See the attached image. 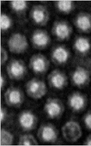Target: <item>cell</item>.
<instances>
[{"instance_id":"obj_13","label":"cell","mask_w":91,"mask_h":146,"mask_svg":"<svg viewBox=\"0 0 91 146\" xmlns=\"http://www.w3.org/2000/svg\"><path fill=\"white\" fill-rule=\"evenodd\" d=\"M70 33V30L68 26L63 23L58 24L55 27V34L61 38H66L69 36Z\"/></svg>"},{"instance_id":"obj_12","label":"cell","mask_w":91,"mask_h":146,"mask_svg":"<svg viewBox=\"0 0 91 146\" xmlns=\"http://www.w3.org/2000/svg\"><path fill=\"white\" fill-rule=\"evenodd\" d=\"M71 106L76 110L81 109L84 104L83 98L79 94H74L70 99Z\"/></svg>"},{"instance_id":"obj_6","label":"cell","mask_w":91,"mask_h":146,"mask_svg":"<svg viewBox=\"0 0 91 146\" xmlns=\"http://www.w3.org/2000/svg\"><path fill=\"white\" fill-rule=\"evenodd\" d=\"M35 121L34 115L29 111L22 113L20 117V124L26 129H31L34 125Z\"/></svg>"},{"instance_id":"obj_4","label":"cell","mask_w":91,"mask_h":146,"mask_svg":"<svg viewBox=\"0 0 91 146\" xmlns=\"http://www.w3.org/2000/svg\"><path fill=\"white\" fill-rule=\"evenodd\" d=\"M7 71L12 79H20L25 73L26 68L22 62L14 60L8 65Z\"/></svg>"},{"instance_id":"obj_20","label":"cell","mask_w":91,"mask_h":146,"mask_svg":"<svg viewBox=\"0 0 91 146\" xmlns=\"http://www.w3.org/2000/svg\"><path fill=\"white\" fill-rule=\"evenodd\" d=\"M57 6L60 11L65 12H68L71 11L72 8V3L70 1H60L58 2Z\"/></svg>"},{"instance_id":"obj_17","label":"cell","mask_w":91,"mask_h":146,"mask_svg":"<svg viewBox=\"0 0 91 146\" xmlns=\"http://www.w3.org/2000/svg\"><path fill=\"white\" fill-rule=\"evenodd\" d=\"M51 81L55 87L61 88L65 83V78L60 73H56L52 77Z\"/></svg>"},{"instance_id":"obj_3","label":"cell","mask_w":91,"mask_h":146,"mask_svg":"<svg viewBox=\"0 0 91 146\" xmlns=\"http://www.w3.org/2000/svg\"><path fill=\"white\" fill-rule=\"evenodd\" d=\"M27 92L32 98H41L46 94V88L44 82L32 80L27 84Z\"/></svg>"},{"instance_id":"obj_24","label":"cell","mask_w":91,"mask_h":146,"mask_svg":"<svg viewBox=\"0 0 91 146\" xmlns=\"http://www.w3.org/2000/svg\"><path fill=\"white\" fill-rule=\"evenodd\" d=\"M7 54L6 51L3 48H1V65L7 60Z\"/></svg>"},{"instance_id":"obj_16","label":"cell","mask_w":91,"mask_h":146,"mask_svg":"<svg viewBox=\"0 0 91 146\" xmlns=\"http://www.w3.org/2000/svg\"><path fill=\"white\" fill-rule=\"evenodd\" d=\"M76 24L80 29L83 31H87L90 28L91 22L87 16H81L78 18Z\"/></svg>"},{"instance_id":"obj_25","label":"cell","mask_w":91,"mask_h":146,"mask_svg":"<svg viewBox=\"0 0 91 146\" xmlns=\"http://www.w3.org/2000/svg\"><path fill=\"white\" fill-rule=\"evenodd\" d=\"M85 123L89 129H91V114L88 115L85 118Z\"/></svg>"},{"instance_id":"obj_18","label":"cell","mask_w":91,"mask_h":146,"mask_svg":"<svg viewBox=\"0 0 91 146\" xmlns=\"http://www.w3.org/2000/svg\"><path fill=\"white\" fill-rule=\"evenodd\" d=\"M13 141L12 135L5 130H1V145H11Z\"/></svg>"},{"instance_id":"obj_23","label":"cell","mask_w":91,"mask_h":146,"mask_svg":"<svg viewBox=\"0 0 91 146\" xmlns=\"http://www.w3.org/2000/svg\"><path fill=\"white\" fill-rule=\"evenodd\" d=\"M12 7L16 11L24 10L27 7L26 2L24 1H13L11 2Z\"/></svg>"},{"instance_id":"obj_9","label":"cell","mask_w":91,"mask_h":146,"mask_svg":"<svg viewBox=\"0 0 91 146\" xmlns=\"http://www.w3.org/2000/svg\"><path fill=\"white\" fill-rule=\"evenodd\" d=\"M34 43L38 46H44L48 43L49 38L43 32H37L34 34L32 37Z\"/></svg>"},{"instance_id":"obj_28","label":"cell","mask_w":91,"mask_h":146,"mask_svg":"<svg viewBox=\"0 0 91 146\" xmlns=\"http://www.w3.org/2000/svg\"><path fill=\"white\" fill-rule=\"evenodd\" d=\"M88 145H91V139L88 141Z\"/></svg>"},{"instance_id":"obj_15","label":"cell","mask_w":91,"mask_h":146,"mask_svg":"<svg viewBox=\"0 0 91 146\" xmlns=\"http://www.w3.org/2000/svg\"><path fill=\"white\" fill-rule=\"evenodd\" d=\"M75 48L81 52H85L90 48V44L88 40L84 38H80L76 41Z\"/></svg>"},{"instance_id":"obj_27","label":"cell","mask_w":91,"mask_h":146,"mask_svg":"<svg viewBox=\"0 0 91 146\" xmlns=\"http://www.w3.org/2000/svg\"><path fill=\"white\" fill-rule=\"evenodd\" d=\"M4 82L3 77L1 76V88L3 87V84H4Z\"/></svg>"},{"instance_id":"obj_10","label":"cell","mask_w":91,"mask_h":146,"mask_svg":"<svg viewBox=\"0 0 91 146\" xmlns=\"http://www.w3.org/2000/svg\"><path fill=\"white\" fill-rule=\"evenodd\" d=\"M45 109L48 115L52 117L58 116L61 111L60 106L57 103L53 101L47 103L45 106Z\"/></svg>"},{"instance_id":"obj_11","label":"cell","mask_w":91,"mask_h":146,"mask_svg":"<svg viewBox=\"0 0 91 146\" xmlns=\"http://www.w3.org/2000/svg\"><path fill=\"white\" fill-rule=\"evenodd\" d=\"M53 56L58 62L63 63L67 60L69 54L65 49L62 47H58L55 49L53 53Z\"/></svg>"},{"instance_id":"obj_2","label":"cell","mask_w":91,"mask_h":146,"mask_svg":"<svg viewBox=\"0 0 91 146\" xmlns=\"http://www.w3.org/2000/svg\"><path fill=\"white\" fill-rule=\"evenodd\" d=\"M63 134L65 138L69 142H75L81 136V131L78 124L75 122H69L63 126Z\"/></svg>"},{"instance_id":"obj_26","label":"cell","mask_w":91,"mask_h":146,"mask_svg":"<svg viewBox=\"0 0 91 146\" xmlns=\"http://www.w3.org/2000/svg\"><path fill=\"white\" fill-rule=\"evenodd\" d=\"M0 116H1V121H3L4 117H5V113L3 111L2 109H1V115H0Z\"/></svg>"},{"instance_id":"obj_1","label":"cell","mask_w":91,"mask_h":146,"mask_svg":"<svg viewBox=\"0 0 91 146\" xmlns=\"http://www.w3.org/2000/svg\"><path fill=\"white\" fill-rule=\"evenodd\" d=\"M8 46L11 51L19 54L23 52L26 49L28 44L26 38L21 34H15L10 38L8 42Z\"/></svg>"},{"instance_id":"obj_7","label":"cell","mask_w":91,"mask_h":146,"mask_svg":"<svg viewBox=\"0 0 91 146\" xmlns=\"http://www.w3.org/2000/svg\"><path fill=\"white\" fill-rule=\"evenodd\" d=\"M31 65L32 69L36 72H42L46 69V62L45 59L41 57H36L32 60Z\"/></svg>"},{"instance_id":"obj_14","label":"cell","mask_w":91,"mask_h":146,"mask_svg":"<svg viewBox=\"0 0 91 146\" xmlns=\"http://www.w3.org/2000/svg\"><path fill=\"white\" fill-rule=\"evenodd\" d=\"M42 137L44 141L47 142L54 141L56 139L55 131L52 127H45L43 128L42 131Z\"/></svg>"},{"instance_id":"obj_5","label":"cell","mask_w":91,"mask_h":146,"mask_svg":"<svg viewBox=\"0 0 91 146\" xmlns=\"http://www.w3.org/2000/svg\"><path fill=\"white\" fill-rule=\"evenodd\" d=\"M6 100L9 106H16L22 102V96L19 90L15 88H11L6 93Z\"/></svg>"},{"instance_id":"obj_21","label":"cell","mask_w":91,"mask_h":146,"mask_svg":"<svg viewBox=\"0 0 91 146\" xmlns=\"http://www.w3.org/2000/svg\"><path fill=\"white\" fill-rule=\"evenodd\" d=\"M32 17L36 23H42L44 20L45 15L44 12L41 10V9H35L33 12Z\"/></svg>"},{"instance_id":"obj_8","label":"cell","mask_w":91,"mask_h":146,"mask_svg":"<svg viewBox=\"0 0 91 146\" xmlns=\"http://www.w3.org/2000/svg\"><path fill=\"white\" fill-rule=\"evenodd\" d=\"M88 78V73L84 70L80 69V68L77 70L73 75V80L74 83L78 85L84 84Z\"/></svg>"},{"instance_id":"obj_19","label":"cell","mask_w":91,"mask_h":146,"mask_svg":"<svg viewBox=\"0 0 91 146\" xmlns=\"http://www.w3.org/2000/svg\"><path fill=\"white\" fill-rule=\"evenodd\" d=\"M38 144L36 142V140L32 135H26L22 136L20 139L19 145H32Z\"/></svg>"},{"instance_id":"obj_22","label":"cell","mask_w":91,"mask_h":146,"mask_svg":"<svg viewBox=\"0 0 91 146\" xmlns=\"http://www.w3.org/2000/svg\"><path fill=\"white\" fill-rule=\"evenodd\" d=\"M11 26V20L6 14L1 15V29L2 30H7Z\"/></svg>"}]
</instances>
